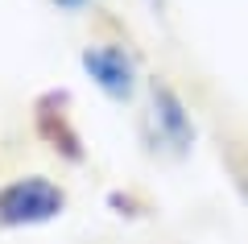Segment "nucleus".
Instances as JSON below:
<instances>
[{
    "label": "nucleus",
    "mask_w": 248,
    "mask_h": 244,
    "mask_svg": "<svg viewBox=\"0 0 248 244\" xmlns=\"http://www.w3.org/2000/svg\"><path fill=\"white\" fill-rule=\"evenodd\" d=\"M66 195L50 178H13L0 186V228H37L62 215Z\"/></svg>",
    "instance_id": "nucleus-1"
},
{
    "label": "nucleus",
    "mask_w": 248,
    "mask_h": 244,
    "mask_svg": "<svg viewBox=\"0 0 248 244\" xmlns=\"http://www.w3.org/2000/svg\"><path fill=\"white\" fill-rule=\"evenodd\" d=\"M153 4H161V0H153Z\"/></svg>",
    "instance_id": "nucleus-6"
},
{
    "label": "nucleus",
    "mask_w": 248,
    "mask_h": 244,
    "mask_svg": "<svg viewBox=\"0 0 248 244\" xmlns=\"http://www.w3.org/2000/svg\"><path fill=\"white\" fill-rule=\"evenodd\" d=\"M62 13H79V9H87V0H54Z\"/></svg>",
    "instance_id": "nucleus-4"
},
{
    "label": "nucleus",
    "mask_w": 248,
    "mask_h": 244,
    "mask_svg": "<svg viewBox=\"0 0 248 244\" xmlns=\"http://www.w3.org/2000/svg\"><path fill=\"white\" fill-rule=\"evenodd\" d=\"M149 96H153V124H157V132L178 149V153H186V149L195 145V120L186 112V104L178 99V91L170 87V83H161V79L149 83Z\"/></svg>",
    "instance_id": "nucleus-3"
},
{
    "label": "nucleus",
    "mask_w": 248,
    "mask_h": 244,
    "mask_svg": "<svg viewBox=\"0 0 248 244\" xmlns=\"http://www.w3.org/2000/svg\"><path fill=\"white\" fill-rule=\"evenodd\" d=\"M240 191H244V199H248V174H244V178H240Z\"/></svg>",
    "instance_id": "nucleus-5"
},
{
    "label": "nucleus",
    "mask_w": 248,
    "mask_h": 244,
    "mask_svg": "<svg viewBox=\"0 0 248 244\" xmlns=\"http://www.w3.org/2000/svg\"><path fill=\"white\" fill-rule=\"evenodd\" d=\"M83 70L95 79V87L104 91L108 99H116V104L133 99L137 66H133V58H128L120 46H87V50H83Z\"/></svg>",
    "instance_id": "nucleus-2"
}]
</instances>
